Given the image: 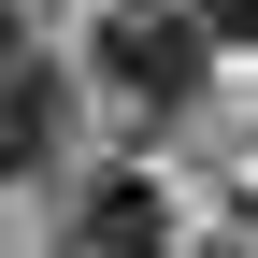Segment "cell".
<instances>
[{
	"instance_id": "cell-1",
	"label": "cell",
	"mask_w": 258,
	"mask_h": 258,
	"mask_svg": "<svg viewBox=\"0 0 258 258\" xmlns=\"http://www.w3.org/2000/svg\"><path fill=\"white\" fill-rule=\"evenodd\" d=\"M201 15L186 0H101V29H86V72H101V101H129V115H172L186 86H201Z\"/></svg>"
},
{
	"instance_id": "cell-2",
	"label": "cell",
	"mask_w": 258,
	"mask_h": 258,
	"mask_svg": "<svg viewBox=\"0 0 258 258\" xmlns=\"http://www.w3.org/2000/svg\"><path fill=\"white\" fill-rule=\"evenodd\" d=\"M43 258H172V215H158V186H144V172H86Z\"/></svg>"
},
{
	"instance_id": "cell-3",
	"label": "cell",
	"mask_w": 258,
	"mask_h": 258,
	"mask_svg": "<svg viewBox=\"0 0 258 258\" xmlns=\"http://www.w3.org/2000/svg\"><path fill=\"white\" fill-rule=\"evenodd\" d=\"M57 129H72V86L15 43V57H0V186H15V172H43V158H57Z\"/></svg>"
},
{
	"instance_id": "cell-4",
	"label": "cell",
	"mask_w": 258,
	"mask_h": 258,
	"mask_svg": "<svg viewBox=\"0 0 258 258\" xmlns=\"http://www.w3.org/2000/svg\"><path fill=\"white\" fill-rule=\"evenodd\" d=\"M201 15V43H258V0H186Z\"/></svg>"
}]
</instances>
